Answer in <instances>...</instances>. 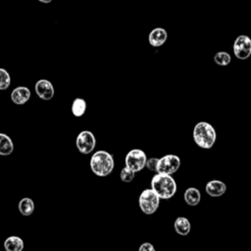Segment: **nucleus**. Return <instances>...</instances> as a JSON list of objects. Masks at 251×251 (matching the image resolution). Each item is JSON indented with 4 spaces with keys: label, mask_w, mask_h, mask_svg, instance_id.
Returning <instances> with one entry per match:
<instances>
[{
    "label": "nucleus",
    "mask_w": 251,
    "mask_h": 251,
    "mask_svg": "<svg viewBox=\"0 0 251 251\" xmlns=\"http://www.w3.org/2000/svg\"><path fill=\"white\" fill-rule=\"evenodd\" d=\"M167 38H168V32L163 27L153 28L148 35L149 44L153 47L162 46L167 41Z\"/></svg>",
    "instance_id": "10"
},
{
    "label": "nucleus",
    "mask_w": 251,
    "mask_h": 251,
    "mask_svg": "<svg viewBox=\"0 0 251 251\" xmlns=\"http://www.w3.org/2000/svg\"><path fill=\"white\" fill-rule=\"evenodd\" d=\"M158 162H159V159L158 158H149L147 159V162H146V168L151 171V172H157V168H158Z\"/></svg>",
    "instance_id": "22"
},
{
    "label": "nucleus",
    "mask_w": 251,
    "mask_h": 251,
    "mask_svg": "<svg viewBox=\"0 0 251 251\" xmlns=\"http://www.w3.org/2000/svg\"><path fill=\"white\" fill-rule=\"evenodd\" d=\"M24 247V240L17 235L8 236L4 240V249L6 251H23Z\"/></svg>",
    "instance_id": "13"
},
{
    "label": "nucleus",
    "mask_w": 251,
    "mask_h": 251,
    "mask_svg": "<svg viewBox=\"0 0 251 251\" xmlns=\"http://www.w3.org/2000/svg\"><path fill=\"white\" fill-rule=\"evenodd\" d=\"M39 2H41V3H44V4H48V3H50L52 0H38Z\"/></svg>",
    "instance_id": "24"
},
{
    "label": "nucleus",
    "mask_w": 251,
    "mask_h": 251,
    "mask_svg": "<svg viewBox=\"0 0 251 251\" xmlns=\"http://www.w3.org/2000/svg\"><path fill=\"white\" fill-rule=\"evenodd\" d=\"M138 204L145 215H152L159 208L160 198L151 188L144 189L139 195Z\"/></svg>",
    "instance_id": "4"
},
{
    "label": "nucleus",
    "mask_w": 251,
    "mask_h": 251,
    "mask_svg": "<svg viewBox=\"0 0 251 251\" xmlns=\"http://www.w3.org/2000/svg\"><path fill=\"white\" fill-rule=\"evenodd\" d=\"M18 209L19 212L23 215V216H30L35 209V205L32 199L28 198V197H25L23 199L20 200L19 204H18Z\"/></svg>",
    "instance_id": "17"
},
{
    "label": "nucleus",
    "mask_w": 251,
    "mask_h": 251,
    "mask_svg": "<svg viewBox=\"0 0 251 251\" xmlns=\"http://www.w3.org/2000/svg\"><path fill=\"white\" fill-rule=\"evenodd\" d=\"M174 226H175V230L176 231V233L179 235H182V236L187 235L191 229L190 222L185 217L176 218L175 221Z\"/></svg>",
    "instance_id": "14"
},
{
    "label": "nucleus",
    "mask_w": 251,
    "mask_h": 251,
    "mask_svg": "<svg viewBox=\"0 0 251 251\" xmlns=\"http://www.w3.org/2000/svg\"><path fill=\"white\" fill-rule=\"evenodd\" d=\"M146 154L141 149H131L127 152L125 159L126 167L132 170L134 173L140 172L146 166Z\"/></svg>",
    "instance_id": "5"
},
{
    "label": "nucleus",
    "mask_w": 251,
    "mask_h": 251,
    "mask_svg": "<svg viewBox=\"0 0 251 251\" xmlns=\"http://www.w3.org/2000/svg\"><path fill=\"white\" fill-rule=\"evenodd\" d=\"M205 190L207 194L211 197H220L225 194L226 190V185L225 182L219 179H213L207 182Z\"/></svg>",
    "instance_id": "12"
},
{
    "label": "nucleus",
    "mask_w": 251,
    "mask_h": 251,
    "mask_svg": "<svg viewBox=\"0 0 251 251\" xmlns=\"http://www.w3.org/2000/svg\"><path fill=\"white\" fill-rule=\"evenodd\" d=\"M192 136L197 146L203 149H210L216 142L217 133L211 124L207 122H199L193 128Z\"/></svg>",
    "instance_id": "2"
},
{
    "label": "nucleus",
    "mask_w": 251,
    "mask_h": 251,
    "mask_svg": "<svg viewBox=\"0 0 251 251\" xmlns=\"http://www.w3.org/2000/svg\"><path fill=\"white\" fill-rule=\"evenodd\" d=\"M184 201L189 206H197L201 200V193L195 187H189L184 191Z\"/></svg>",
    "instance_id": "15"
},
{
    "label": "nucleus",
    "mask_w": 251,
    "mask_h": 251,
    "mask_svg": "<svg viewBox=\"0 0 251 251\" xmlns=\"http://www.w3.org/2000/svg\"><path fill=\"white\" fill-rule=\"evenodd\" d=\"M151 189L160 199H170L176 192V182L172 176L157 173L151 179Z\"/></svg>",
    "instance_id": "1"
},
{
    "label": "nucleus",
    "mask_w": 251,
    "mask_h": 251,
    "mask_svg": "<svg viewBox=\"0 0 251 251\" xmlns=\"http://www.w3.org/2000/svg\"><path fill=\"white\" fill-rule=\"evenodd\" d=\"M138 251H155V248H154L152 243H150V242H143L139 246Z\"/></svg>",
    "instance_id": "23"
},
{
    "label": "nucleus",
    "mask_w": 251,
    "mask_h": 251,
    "mask_svg": "<svg viewBox=\"0 0 251 251\" xmlns=\"http://www.w3.org/2000/svg\"><path fill=\"white\" fill-rule=\"evenodd\" d=\"M180 167V159L174 154H168L159 159L157 173L172 176Z\"/></svg>",
    "instance_id": "7"
},
{
    "label": "nucleus",
    "mask_w": 251,
    "mask_h": 251,
    "mask_svg": "<svg viewBox=\"0 0 251 251\" xmlns=\"http://www.w3.org/2000/svg\"><path fill=\"white\" fill-rule=\"evenodd\" d=\"M214 61L217 65L225 67V66H227L230 63L231 57H230L229 53H227L226 51H219L215 54Z\"/></svg>",
    "instance_id": "19"
},
{
    "label": "nucleus",
    "mask_w": 251,
    "mask_h": 251,
    "mask_svg": "<svg viewBox=\"0 0 251 251\" xmlns=\"http://www.w3.org/2000/svg\"><path fill=\"white\" fill-rule=\"evenodd\" d=\"M75 145L77 150L84 155L91 153L96 145V139L94 134L89 130H82L78 133L75 139Z\"/></svg>",
    "instance_id": "8"
},
{
    "label": "nucleus",
    "mask_w": 251,
    "mask_h": 251,
    "mask_svg": "<svg viewBox=\"0 0 251 251\" xmlns=\"http://www.w3.org/2000/svg\"><path fill=\"white\" fill-rule=\"evenodd\" d=\"M11 84V76L9 73L3 69L0 68V90H6Z\"/></svg>",
    "instance_id": "20"
},
{
    "label": "nucleus",
    "mask_w": 251,
    "mask_h": 251,
    "mask_svg": "<svg viewBox=\"0 0 251 251\" xmlns=\"http://www.w3.org/2000/svg\"><path fill=\"white\" fill-rule=\"evenodd\" d=\"M72 114L76 117V118H79V117H82L85 113V110H86V102L83 98H80V97H77L75 98L73 103H72Z\"/></svg>",
    "instance_id": "18"
},
{
    "label": "nucleus",
    "mask_w": 251,
    "mask_h": 251,
    "mask_svg": "<svg viewBox=\"0 0 251 251\" xmlns=\"http://www.w3.org/2000/svg\"><path fill=\"white\" fill-rule=\"evenodd\" d=\"M30 90L25 86H18L12 90L11 100L16 105H24L30 98Z\"/></svg>",
    "instance_id": "11"
},
{
    "label": "nucleus",
    "mask_w": 251,
    "mask_h": 251,
    "mask_svg": "<svg viewBox=\"0 0 251 251\" xmlns=\"http://www.w3.org/2000/svg\"><path fill=\"white\" fill-rule=\"evenodd\" d=\"M115 167L113 156L104 150L96 151L90 158V169L92 173L98 176H109Z\"/></svg>",
    "instance_id": "3"
},
{
    "label": "nucleus",
    "mask_w": 251,
    "mask_h": 251,
    "mask_svg": "<svg viewBox=\"0 0 251 251\" xmlns=\"http://www.w3.org/2000/svg\"><path fill=\"white\" fill-rule=\"evenodd\" d=\"M14 151V143L12 139L5 133L0 132V155L9 156Z\"/></svg>",
    "instance_id": "16"
},
{
    "label": "nucleus",
    "mask_w": 251,
    "mask_h": 251,
    "mask_svg": "<svg viewBox=\"0 0 251 251\" xmlns=\"http://www.w3.org/2000/svg\"><path fill=\"white\" fill-rule=\"evenodd\" d=\"M34 90L37 96L45 101L51 100L55 94L54 86L48 79H39L35 82Z\"/></svg>",
    "instance_id": "9"
},
{
    "label": "nucleus",
    "mask_w": 251,
    "mask_h": 251,
    "mask_svg": "<svg viewBox=\"0 0 251 251\" xmlns=\"http://www.w3.org/2000/svg\"><path fill=\"white\" fill-rule=\"evenodd\" d=\"M234 56L239 60H246L251 56V38L248 35H238L232 45Z\"/></svg>",
    "instance_id": "6"
},
{
    "label": "nucleus",
    "mask_w": 251,
    "mask_h": 251,
    "mask_svg": "<svg viewBox=\"0 0 251 251\" xmlns=\"http://www.w3.org/2000/svg\"><path fill=\"white\" fill-rule=\"evenodd\" d=\"M135 176V173L128 169L127 167H125L122 169L121 173H120V177H121V180L124 181V182H130L133 180Z\"/></svg>",
    "instance_id": "21"
}]
</instances>
